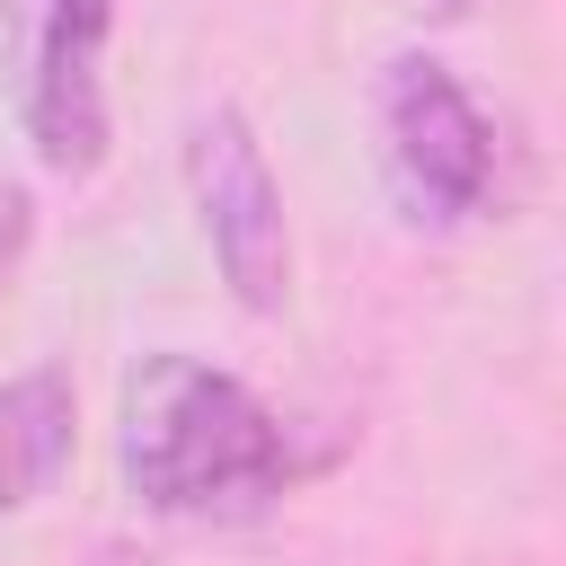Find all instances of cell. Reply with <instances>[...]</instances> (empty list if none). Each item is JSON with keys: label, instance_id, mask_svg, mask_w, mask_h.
I'll list each match as a JSON object with an SVG mask.
<instances>
[{"label": "cell", "instance_id": "cell-6", "mask_svg": "<svg viewBox=\"0 0 566 566\" xmlns=\"http://www.w3.org/2000/svg\"><path fill=\"white\" fill-rule=\"evenodd\" d=\"M27 248H35V195H27L18 177H0V292L18 283Z\"/></svg>", "mask_w": 566, "mask_h": 566}, {"label": "cell", "instance_id": "cell-2", "mask_svg": "<svg viewBox=\"0 0 566 566\" xmlns=\"http://www.w3.org/2000/svg\"><path fill=\"white\" fill-rule=\"evenodd\" d=\"M371 124H380V177H389L407 221L460 230L486 212L495 124L478 115V97L460 88V71L442 53H389L380 88H371Z\"/></svg>", "mask_w": 566, "mask_h": 566}, {"label": "cell", "instance_id": "cell-5", "mask_svg": "<svg viewBox=\"0 0 566 566\" xmlns=\"http://www.w3.org/2000/svg\"><path fill=\"white\" fill-rule=\"evenodd\" d=\"M80 451V398L62 363H35L18 380H0V522L27 513L35 495H53V478Z\"/></svg>", "mask_w": 566, "mask_h": 566}, {"label": "cell", "instance_id": "cell-1", "mask_svg": "<svg viewBox=\"0 0 566 566\" xmlns=\"http://www.w3.org/2000/svg\"><path fill=\"white\" fill-rule=\"evenodd\" d=\"M115 469L142 513H256L292 486L283 416L203 354H142L115 407Z\"/></svg>", "mask_w": 566, "mask_h": 566}, {"label": "cell", "instance_id": "cell-7", "mask_svg": "<svg viewBox=\"0 0 566 566\" xmlns=\"http://www.w3.org/2000/svg\"><path fill=\"white\" fill-rule=\"evenodd\" d=\"M433 9H469V0H433Z\"/></svg>", "mask_w": 566, "mask_h": 566}, {"label": "cell", "instance_id": "cell-3", "mask_svg": "<svg viewBox=\"0 0 566 566\" xmlns=\"http://www.w3.org/2000/svg\"><path fill=\"white\" fill-rule=\"evenodd\" d=\"M186 203H195V230H203L230 301L274 318L292 301V212H283L274 159H265L256 124L239 106H203L195 115V133H186Z\"/></svg>", "mask_w": 566, "mask_h": 566}, {"label": "cell", "instance_id": "cell-4", "mask_svg": "<svg viewBox=\"0 0 566 566\" xmlns=\"http://www.w3.org/2000/svg\"><path fill=\"white\" fill-rule=\"evenodd\" d=\"M18 27V124L44 177H97L115 150V106H106V35L115 0H9Z\"/></svg>", "mask_w": 566, "mask_h": 566}]
</instances>
